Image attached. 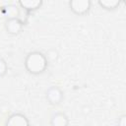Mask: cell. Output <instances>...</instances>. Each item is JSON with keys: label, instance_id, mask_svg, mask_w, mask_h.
Listing matches in <instances>:
<instances>
[{"label": "cell", "instance_id": "1", "mask_svg": "<svg viewBox=\"0 0 126 126\" xmlns=\"http://www.w3.org/2000/svg\"><path fill=\"white\" fill-rule=\"evenodd\" d=\"M47 66V57L39 51L30 52L25 58V67L27 71L32 75H39L43 73Z\"/></svg>", "mask_w": 126, "mask_h": 126}, {"label": "cell", "instance_id": "2", "mask_svg": "<svg viewBox=\"0 0 126 126\" xmlns=\"http://www.w3.org/2000/svg\"><path fill=\"white\" fill-rule=\"evenodd\" d=\"M91 4L89 0H72L69 2L71 11L78 16L86 15L91 9Z\"/></svg>", "mask_w": 126, "mask_h": 126}, {"label": "cell", "instance_id": "3", "mask_svg": "<svg viewBox=\"0 0 126 126\" xmlns=\"http://www.w3.org/2000/svg\"><path fill=\"white\" fill-rule=\"evenodd\" d=\"M46 99L52 105L59 104L63 99V92L57 86H52L46 91Z\"/></svg>", "mask_w": 126, "mask_h": 126}, {"label": "cell", "instance_id": "4", "mask_svg": "<svg viewBox=\"0 0 126 126\" xmlns=\"http://www.w3.org/2000/svg\"><path fill=\"white\" fill-rule=\"evenodd\" d=\"M23 27H24V22L21 21L19 18L9 19L6 21V24H5V28H6L7 32L10 34H13V35L20 33L23 30Z\"/></svg>", "mask_w": 126, "mask_h": 126}, {"label": "cell", "instance_id": "5", "mask_svg": "<svg viewBox=\"0 0 126 126\" xmlns=\"http://www.w3.org/2000/svg\"><path fill=\"white\" fill-rule=\"evenodd\" d=\"M6 126H30V122L26 115L22 113H14L8 117Z\"/></svg>", "mask_w": 126, "mask_h": 126}, {"label": "cell", "instance_id": "6", "mask_svg": "<svg viewBox=\"0 0 126 126\" xmlns=\"http://www.w3.org/2000/svg\"><path fill=\"white\" fill-rule=\"evenodd\" d=\"M50 126H69V119L63 112H55L51 116Z\"/></svg>", "mask_w": 126, "mask_h": 126}, {"label": "cell", "instance_id": "7", "mask_svg": "<svg viewBox=\"0 0 126 126\" xmlns=\"http://www.w3.org/2000/svg\"><path fill=\"white\" fill-rule=\"evenodd\" d=\"M18 3L21 6V8H23L24 10H26L28 12L35 11L38 8H40L42 5L41 0H21Z\"/></svg>", "mask_w": 126, "mask_h": 126}, {"label": "cell", "instance_id": "8", "mask_svg": "<svg viewBox=\"0 0 126 126\" xmlns=\"http://www.w3.org/2000/svg\"><path fill=\"white\" fill-rule=\"evenodd\" d=\"M3 10V14L4 16L7 18V20L9 19H17L18 16H19V9L17 8L16 5L14 4H7L5 6L2 7Z\"/></svg>", "mask_w": 126, "mask_h": 126}, {"label": "cell", "instance_id": "9", "mask_svg": "<svg viewBox=\"0 0 126 126\" xmlns=\"http://www.w3.org/2000/svg\"><path fill=\"white\" fill-rule=\"evenodd\" d=\"M97 3L101 8L108 10V11H112V10H115L116 8H118L120 1L119 0H100Z\"/></svg>", "mask_w": 126, "mask_h": 126}, {"label": "cell", "instance_id": "10", "mask_svg": "<svg viewBox=\"0 0 126 126\" xmlns=\"http://www.w3.org/2000/svg\"><path fill=\"white\" fill-rule=\"evenodd\" d=\"M8 71V65L6 63V61L2 58H0V78L4 77L6 75Z\"/></svg>", "mask_w": 126, "mask_h": 126}, {"label": "cell", "instance_id": "11", "mask_svg": "<svg viewBox=\"0 0 126 126\" xmlns=\"http://www.w3.org/2000/svg\"><path fill=\"white\" fill-rule=\"evenodd\" d=\"M118 126H126V119H125V115H121L118 118V122H117Z\"/></svg>", "mask_w": 126, "mask_h": 126}]
</instances>
